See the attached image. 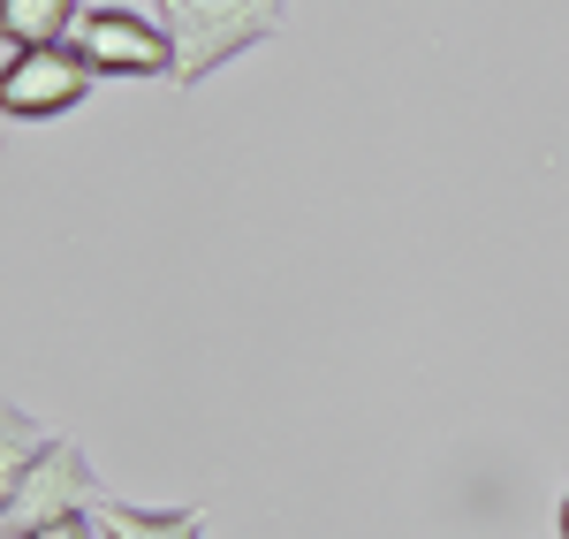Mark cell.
I'll use <instances>...</instances> for the list:
<instances>
[{"mask_svg":"<svg viewBox=\"0 0 569 539\" xmlns=\"http://www.w3.org/2000/svg\"><path fill=\"white\" fill-rule=\"evenodd\" d=\"M107 539H206V501L182 509H137V501H99L91 509Z\"/></svg>","mask_w":569,"mask_h":539,"instance_id":"5","label":"cell"},{"mask_svg":"<svg viewBox=\"0 0 569 539\" xmlns=\"http://www.w3.org/2000/svg\"><path fill=\"white\" fill-rule=\"evenodd\" d=\"M152 16L176 39V84H206L213 69L281 31L289 0H152Z\"/></svg>","mask_w":569,"mask_h":539,"instance_id":"1","label":"cell"},{"mask_svg":"<svg viewBox=\"0 0 569 539\" xmlns=\"http://www.w3.org/2000/svg\"><path fill=\"white\" fill-rule=\"evenodd\" d=\"M0 426H8V433H0V487H8V479H23V471L46 456V426L31 418V410H16V403H8Z\"/></svg>","mask_w":569,"mask_h":539,"instance_id":"7","label":"cell"},{"mask_svg":"<svg viewBox=\"0 0 569 539\" xmlns=\"http://www.w3.org/2000/svg\"><path fill=\"white\" fill-rule=\"evenodd\" d=\"M562 539H569V495H562Z\"/></svg>","mask_w":569,"mask_h":539,"instance_id":"9","label":"cell"},{"mask_svg":"<svg viewBox=\"0 0 569 539\" xmlns=\"http://www.w3.org/2000/svg\"><path fill=\"white\" fill-rule=\"evenodd\" d=\"M91 77L99 69L77 46H8V61H0V107H8V122H53V114L84 107Z\"/></svg>","mask_w":569,"mask_h":539,"instance_id":"4","label":"cell"},{"mask_svg":"<svg viewBox=\"0 0 569 539\" xmlns=\"http://www.w3.org/2000/svg\"><path fill=\"white\" fill-rule=\"evenodd\" d=\"M99 471L77 441H46V456L0 487V517H8V539L16 532H39V525H61V517H91L99 509Z\"/></svg>","mask_w":569,"mask_h":539,"instance_id":"2","label":"cell"},{"mask_svg":"<svg viewBox=\"0 0 569 539\" xmlns=\"http://www.w3.org/2000/svg\"><path fill=\"white\" fill-rule=\"evenodd\" d=\"M16 539H107L99 517H61V525H39V532H16Z\"/></svg>","mask_w":569,"mask_h":539,"instance_id":"8","label":"cell"},{"mask_svg":"<svg viewBox=\"0 0 569 539\" xmlns=\"http://www.w3.org/2000/svg\"><path fill=\"white\" fill-rule=\"evenodd\" d=\"M84 23V0H0L8 46H69Z\"/></svg>","mask_w":569,"mask_h":539,"instance_id":"6","label":"cell"},{"mask_svg":"<svg viewBox=\"0 0 569 539\" xmlns=\"http://www.w3.org/2000/svg\"><path fill=\"white\" fill-rule=\"evenodd\" d=\"M69 46L99 77H176V39H168V23L152 8H122V0L84 8V23H77Z\"/></svg>","mask_w":569,"mask_h":539,"instance_id":"3","label":"cell"}]
</instances>
